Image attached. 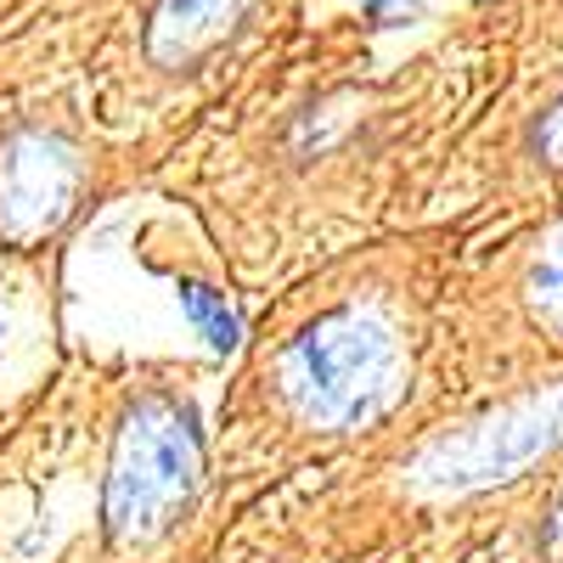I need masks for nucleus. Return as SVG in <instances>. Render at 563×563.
I'll return each instance as SVG.
<instances>
[{
  "label": "nucleus",
  "instance_id": "39448f33",
  "mask_svg": "<svg viewBox=\"0 0 563 563\" xmlns=\"http://www.w3.org/2000/svg\"><path fill=\"white\" fill-rule=\"evenodd\" d=\"M243 12H249V0H158L153 23H147V57L164 68L192 63L214 40H225Z\"/></svg>",
  "mask_w": 563,
  "mask_h": 563
},
{
  "label": "nucleus",
  "instance_id": "20e7f679",
  "mask_svg": "<svg viewBox=\"0 0 563 563\" xmlns=\"http://www.w3.org/2000/svg\"><path fill=\"white\" fill-rule=\"evenodd\" d=\"M79 192V158L57 135H12L0 147V231L7 238H45Z\"/></svg>",
  "mask_w": 563,
  "mask_h": 563
},
{
  "label": "nucleus",
  "instance_id": "0eeeda50",
  "mask_svg": "<svg viewBox=\"0 0 563 563\" xmlns=\"http://www.w3.org/2000/svg\"><path fill=\"white\" fill-rule=\"evenodd\" d=\"M536 147H541V158H547V164H558V169H563V97L547 108V119H541V130H536Z\"/></svg>",
  "mask_w": 563,
  "mask_h": 563
},
{
  "label": "nucleus",
  "instance_id": "f257e3e1",
  "mask_svg": "<svg viewBox=\"0 0 563 563\" xmlns=\"http://www.w3.org/2000/svg\"><path fill=\"white\" fill-rule=\"evenodd\" d=\"M406 384V350L372 310H333L310 321L282 355V389L321 429H361L384 417Z\"/></svg>",
  "mask_w": 563,
  "mask_h": 563
},
{
  "label": "nucleus",
  "instance_id": "6e6552de",
  "mask_svg": "<svg viewBox=\"0 0 563 563\" xmlns=\"http://www.w3.org/2000/svg\"><path fill=\"white\" fill-rule=\"evenodd\" d=\"M558 541H563V507H558Z\"/></svg>",
  "mask_w": 563,
  "mask_h": 563
},
{
  "label": "nucleus",
  "instance_id": "f03ea898",
  "mask_svg": "<svg viewBox=\"0 0 563 563\" xmlns=\"http://www.w3.org/2000/svg\"><path fill=\"white\" fill-rule=\"evenodd\" d=\"M203 479V451H198V429L192 411L180 400H141L113 445V467H108V536L124 547H147L158 541L186 501L198 496Z\"/></svg>",
  "mask_w": 563,
  "mask_h": 563
},
{
  "label": "nucleus",
  "instance_id": "7ed1b4c3",
  "mask_svg": "<svg viewBox=\"0 0 563 563\" xmlns=\"http://www.w3.org/2000/svg\"><path fill=\"white\" fill-rule=\"evenodd\" d=\"M563 440V389H547V395H530V400H512L479 422H467L462 434L440 440L417 456V485L434 490V496H462V490H485V485H501L512 474L552 451Z\"/></svg>",
  "mask_w": 563,
  "mask_h": 563
},
{
  "label": "nucleus",
  "instance_id": "423d86ee",
  "mask_svg": "<svg viewBox=\"0 0 563 563\" xmlns=\"http://www.w3.org/2000/svg\"><path fill=\"white\" fill-rule=\"evenodd\" d=\"M525 299L536 310V321L547 327L552 339H563V225L541 243V254L530 260V276H525Z\"/></svg>",
  "mask_w": 563,
  "mask_h": 563
}]
</instances>
